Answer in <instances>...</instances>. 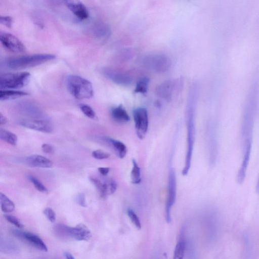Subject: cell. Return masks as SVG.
<instances>
[{"mask_svg": "<svg viewBox=\"0 0 259 259\" xmlns=\"http://www.w3.org/2000/svg\"><path fill=\"white\" fill-rule=\"evenodd\" d=\"M29 94L27 92L20 91L11 90H1L0 100L1 101H7L13 100L27 96Z\"/></svg>", "mask_w": 259, "mask_h": 259, "instance_id": "19", "label": "cell"}, {"mask_svg": "<svg viewBox=\"0 0 259 259\" xmlns=\"http://www.w3.org/2000/svg\"><path fill=\"white\" fill-rule=\"evenodd\" d=\"M75 202L82 207H87V204L85 200V197L84 194L79 193L75 197Z\"/></svg>", "mask_w": 259, "mask_h": 259, "instance_id": "32", "label": "cell"}, {"mask_svg": "<svg viewBox=\"0 0 259 259\" xmlns=\"http://www.w3.org/2000/svg\"><path fill=\"white\" fill-rule=\"evenodd\" d=\"M5 219L10 223L13 224L18 228L22 229L24 227L23 225L20 222V221L15 216L5 214L4 215Z\"/></svg>", "mask_w": 259, "mask_h": 259, "instance_id": "29", "label": "cell"}, {"mask_svg": "<svg viewBox=\"0 0 259 259\" xmlns=\"http://www.w3.org/2000/svg\"><path fill=\"white\" fill-rule=\"evenodd\" d=\"M133 168L131 173L132 183L135 184H139L141 181V168L136 160H132Z\"/></svg>", "mask_w": 259, "mask_h": 259, "instance_id": "23", "label": "cell"}, {"mask_svg": "<svg viewBox=\"0 0 259 259\" xmlns=\"http://www.w3.org/2000/svg\"><path fill=\"white\" fill-rule=\"evenodd\" d=\"M26 164L32 167L48 168L53 165V162L50 159L39 155H32L25 159Z\"/></svg>", "mask_w": 259, "mask_h": 259, "instance_id": "15", "label": "cell"}, {"mask_svg": "<svg viewBox=\"0 0 259 259\" xmlns=\"http://www.w3.org/2000/svg\"><path fill=\"white\" fill-rule=\"evenodd\" d=\"M0 40L3 46L12 52L22 53L25 50V47L24 44L12 34L1 32Z\"/></svg>", "mask_w": 259, "mask_h": 259, "instance_id": "10", "label": "cell"}, {"mask_svg": "<svg viewBox=\"0 0 259 259\" xmlns=\"http://www.w3.org/2000/svg\"><path fill=\"white\" fill-rule=\"evenodd\" d=\"M55 57L54 55L50 54L23 56L9 59L7 65L12 69H23L39 65L54 59Z\"/></svg>", "mask_w": 259, "mask_h": 259, "instance_id": "3", "label": "cell"}, {"mask_svg": "<svg viewBox=\"0 0 259 259\" xmlns=\"http://www.w3.org/2000/svg\"><path fill=\"white\" fill-rule=\"evenodd\" d=\"M98 170L99 172L103 176H105L107 175L110 171L109 167H99Z\"/></svg>", "mask_w": 259, "mask_h": 259, "instance_id": "37", "label": "cell"}, {"mask_svg": "<svg viewBox=\"0 0 259 259\" xmlns=\"http://www.w3.org/2000/svg\"><path fill=\"white\" fill-rule=\"evenodd\" d=\"M167 190L168 193L165 208V217L166 222L170 223L171 221V209L175 203L177 193L176 173L174 169L172 167L169 170Z\"/></svg>", "mask_w": 259, "mask_h": 259, "instance_id": "7", "label": "cell"}, {"mask_svg": "<svg viewBox=\"0 0 259 259\" xmlns=\"http://www.w3.org/2000/svg\"><path fill=\"white\" fill-rule=\"evenodd\" d=\"M127 213L131 221L136 227L139 230L141 229V222L136 213L131 209H128L127 210Z\"/></svg>", "mask_w": 259, "mask_h": 259, "instance_id": "28", "label": "cell"}, {"mask_svg": "<svg viewBox=\"0 0 259 259\" xmlns=\"http://www.w3.org/2000/svg\"><path fill=\"white\" fill-rule=\"evenodd\" d=\"M18 123L23 127L40 132L50 133L53 131L52 123L46 119H22L19 120Z\"/></svg>", "mask_w": 259, "mask_h": 259, "instance_id": "9", "label": "cell"}, {"mask_svg": "<svg viewBox=\"0 0 259 259\" xmlns=\"http://www.w3.org/2000/svg\"><path fill=\"white\" fill-rule=\"evenodd\" d=\"M107 184L108 187V194H112L114 193L116 191L117 187L116 182L113 180H110L107 183Z\"/></svg>", "mask_w": 259, "mask_h": 259, "instance_id": "34", "label": "cell"}, {"mask_svg": "<svg viewBox=\"0 0 259 259\" xmlns=\"http://www.w3.org/2000/svg\"><path fill=\"white\" fill-rule=\"evenodd\" d=\"M92 156L97 159H105L110 157V154L101 150H96L92 152Z\"/></svg>", "mask_w": 259, "mask_h": 259, "instance_id": "30", "label": "cell"}, {"mask_svg": "<svg viewBox=\"0 0 259 259\" xmlns=\"http://www.w3.org/2000/svg\"><path fill=\"white\" fill-rule=\"evenodd\" d=\"M79 108L83 114L88 118L93 119L96 118V113L90 106L85 104H81L79 106Z\"/></svg>", "mask_w": 259, "mask_h": 259, "instance_id": "26", "label": "cell"}, {"mask_svg": "<svg viewBox=\"0 0 259 259\" xmlns=\"http://www.w3.org/2000/svg\"><path fill=\"white\" fill-rule=\"evenodd\" d=\"M66 84L69 93L77 99H90L93 96L92 83L81 76L77 75H68L66 79Z\"/></svg>", "mask_w": 259, "mask_h": 259, "instance_id": "2", "label": "cell"}, {"mask_svg": "<svg viewBox=\"0 0 259 259\" xmlns=\"http://www.w3.org/2000/svg\"><path fill=\"white\" fill-rule=\"evenodd\" d=\"M112 119L119 123H125L129 121L130 117L122 105L112 108L110 111Z\"/></svg>", "mask_w": 259, "mask_h": 259, "instance_id": "16", "label": "cell"}, {"mask_svg": "<svg viewBox=\"0 0 259 259\" xmlns=\"http://www.w3.org/2000/svg\"><path fill=\"white\" fill-rule=\"evenodd\" d=\"M186 248V242L184 240H180L176 245L174 253V259H182L185 254Z\"/></svg>", "mask_w": 259, "mask_h": 259, "instance_id": "24", "label": "cell"}, {"mask_svg": "<svg viewBox=\"0 0 259 259\" xmlns=\"http://www.w3.org/2000/svg\"><path fill=\"white\" fill-rule=\"evenodd\" d=\"M41 149L44 153L47 154H53L54 152L53 147L47 143H44L41 145Z\"/></svg>", "mask_w": 259, "mask_h": 259, "instance_id": "35", "label": "cell"}, {"mask_svg": "<svg viewBox=\"0 0 259 259\" xmlns=\"http://www.w3.org/2000/svg\"><path fill=\"white\" fill-rule=\"evenodd\" d=\"M44 214L47 218L51 222L54 223L56 221V213L50 207H47L43 210Z\"/></svg>", "mask_w": 259, "mask_h": 259, "instance_id": "31", "label": "cell"}, {"mask_svg": "<svg viewBox=\"0 0 259 259\" xmlns=\"http://www.w3.org/2000/svg\"><path fill=\"white\" fill-rule=\"evenodd\" d=\"M64 256L67 259H74V257L71 253L68 251H64L63 253Z\"/></svg>", "mask_w": 259, "mask_h": 259, "instance_id": "39", "label": "cell"}, {"mask_svg": "<svg viewBox=\"0 0 259 259\" xmlns=\"http://www.w3.org/2000/svg\"><path fill=\"white\" fill-rule=\"evenodd\" d=\"M89 179L98 190L101 197L103 198H106L109 194L107 183H102L99 180L93 177H90Z\"/></svg>", "mask_w": 259, "mask_h": 259, "instance_id": "21", "label": "cell"}, {"mask_svg": "<svg viewBox=\"0 0 259 259\" xmlns=\"http://www.w3.org/2000/svg\"><path fill=\"white\" fill-rule=\"evenodd\" d=\"M1 139L12 145H16L17 142V137L14 133L5 129L1 128Z\"/></svg>", "mask_w": 259, "mask_h": 259, "instance_id": "22", "label": "cell"}, {"mask_svg": "<svg viewBox=\"0 0 259 259\" xmlns=\"http://www.w3.org/2000/svg\"><path fill=\"white\" fill-rule=\"evenodd\" d=\"M149 79L147 77L140 78L136 83L134 92L136 93L145 94L148 91Z\"/></svg>", "mask_w": 259, "mask_h": 259, "instance_id": "25", "label": "cell"}, {"mask_svg": "<svg viewBox=\"0 0 259 259\" xmlns=\"http://www.w3.org/2000/svg\"><path fill=\"white\" fill-rule=\"evenodd\" d=\"M12 232L15 236L26 240L36 248L44 251H48L46 244L37 235L29 232H22L18 230H14Z\"/></svg>", "mask_w": 259, "mask_h": 259, "instance_id": "12", "label": "cell"}, {"mask_svg": "<svg viewBox=\"0 0 259 259\" xmlns=\"http://www.w3.org/2000/svg\"><path fill=\"white\" fill-rule=\"evenodd\" d=\"M197 97V87H192L189 94L186 108L187 148L185 166L182 170L183 176L188 174L191 165V160L195 141V112Z\"/></svg>", "mask_w": 259, "mask_h": 259, "instance_id": "1", "label": "cell"}, {"mask_svg": "<svg viewBox=\"0 0 259 259\" xmlns=\"http://www.w3.org/2000/svg\"><path fill=\"white\" fill-rule=\"evenodd\" d=\"M70 11L80 20L87 19L89 16L86 7L79 0H63Z\"/></svg>", "mask_w": 259, "mask_h": 259, "instance_id": "13", "label": "cell"}, {"mask_svg": "<svg viewBox=\"0 0 259 259\" xmlns=\"http://www.w3.org/2000/svg\"><path fill=\"white\" fill-rule=\"evenodd\" d=\"M9 243V242H7V245L4 247V250L5 251H12L17 250V249H16V246H14V245Z\"/></svg>", "mask_w": 259, "mask_h": 259, "instance_id": "36", "label": "cell"}, {"mask_svg": "<svg viewBox=\"0 0 259 259\" xmlns=\"http://www.w3.org/2000/svg\"><path fill=\"white\" fill-rule=\"evenodd\" d=\"M30 76L28 72L3 74L0 77L1 89H16L24 87L28 83Z\"/></svg>", "mask_w": 259, "mask_h": 259, "instance_id": "4", "label": "cell"}, {"mask_svg": "<svg viewBox=\"0 0 259 259\" xmlns=\"http://www.w3.org/2000/svg\"><path fill=\"white\" fill-rule=\"evenodd\" d=\"M103 140L112 147L119 158H123L125 156L127 149L124 143L120 141L109 137H105Z\"/></svg>", "mask_w": 259, "mask_h": 259, "instance_id": "17", "label": "cell"}, {"mask_svg": "<svg viewBox=\"0 0 259 259\" xmlns=\"http://www.w3.org/2000/svg\"><path fill=\"white\" fill-rule=\"evenodd\" d=\"M28 179L38 191L45 194L48 193L47 188L36 178L33 176H29Z\"/></svg>", "mask_w": 259, "mask_h": 259, "instance_id": "27", "label": "cell"}, {"mask_svg": "<svg viewBox=\"0 0 259 259\" xmlns=\"http://www.w3.org/2000/svg\"><path fill=\"white\" fill-rule=\"evenodd\" d=\"M145 67L158 73L167 71L171 66L169 58L164 54H151L145 56L142 59Z\"/></svg>", "mask_w": 259, "mask_h": 259, "instance_id": "6", "label": "cell"}, {"mask_svg": "<svg viewBox=\"0 0 259 259\" xmlns=\"http://www.w3.org/2000/svg\"><path fill=\"white\" fill-rule=\"evenodd\" d=\"M0 22L1 23L8 28H11L13 19L11 17L6 16H1L0 17Z\"/></svg>", "mask_w": 259, "mask_h": 259, "instance_id": "33", "label": "cell"}, {"mask_svg": "<svg viewBox=\"0 0 259 259\" xmlns=\"http://www.w3.org/2000/svg\"><path fill=\"white\" fill-rule=\"evenodd\" d=\"M19 108L23 113L31 118H41L42 117V112L35 105L31 103H22L19 106Z\"/></svg>", "mask_w": 259, "mask_h": 259, "instance_id": "18", "label": "cell"}, {"mask_svg": "<svg viewBox=\"0 0 259 259\" xmlns=\"http://www.w3.org/2000/svg\"><path fill=\"white\" fill-rule=\"evenodd\" d=\"M7 122V119L6 117L2 114V113H0V123L1 125L5 124Z\"/></svg>", "mask_w": 259, "mask_h": 259, "instance_id": "38", "label": "cell"}, {"mask_svg": "<svg viewBox=\"0 0 259 259\" xmlns=\"http://www.w3.org/2000/svg\"><path fill=\"white\" fill-rule=\"evenodd\" d=\"M136 134L140 139L145 137L148 128V112L145 108L138 107L133 111Z\"/></svg>", "mask_w": 259, "mask_h": 259, "instance_id": "8", "label": "cell"}, {"mask_svg": "<svg viewBox=\"0 0 259 259\" xmlns=\"http://www.w3.org/2000/svg\"><path fill=\"white\" fill-rule=\"evenodd\" d=\"M1 206L4 212H10L14 210L15 204L5 194L0 193Z\"/></svg>", "mask_w": 259, "mask_h": 259, "instance_id": "20", "label": "cell"}, {"mask_svg": "<svg viewBox=\"0 0 259 259\" xmlns=\"http://www.w3.org/2000/svg\"><path fill=\"white\" fill-rule=\"evenodd\" d=\"M175 89L173 80H167L158 85L155 88V94L159 98L170 102Z\"/></svg>", "mask_w": 259, "mask_h": 259, "instance_id": "14", "label": "cell"}, {"mask_svg": "<svg viewBox=\"0 0 259 259\" xmlns=\"http://www.w3.org/2000/svg\"><path fill=\"white\" fill-rule=\"evenodd\" d=\"M55 231L60 235L68 236L78 241H89L92 237L89 229L81 223L75 227L59 224L56 226Z\"/></svg>", "mask_w": 259, "mask_h": 259, "instance_id": "5", "label": "cell"}, {"mask_svg": "<svg viewBox=\"0 0 259 259\" xmlns=\"http://www.w3.org/2000/svg\"><path fill=\"white\" fill-rule=\"evenodd\" d=\"M104 75L114 83L122 86H127L131 84L133 78L126 71L108 68L104 70Z\"/></svg>", "mask_w": 259, "mask_h": 259, "instance_id": "11", "label": "cell"}]
</instances>
